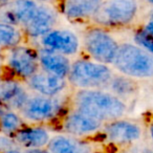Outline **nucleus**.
I'll return each mask as SVG.
<instances>
[{
  "mask_svg": "<svg viewBox=\"0 0 153 153\" xmlns=\"http://www.w3.org/2000/svg\"><path fill=\"white\" fill-rule=\"evenodd\" d=\"M74 109L85 112L102 122L123 117L126 105L120 97L103 89H78L72 97Z\"/></svg>",
  "mask_w": 153,
  "mask_h": 153,
  "instance_id": "1",
  "label": "nucleus"
},
{
  "mask_svg": "<svg viewBox=\"0 0 153 153\" xmlns=\"http://www.w3.org/2000/svg\"><path fill=\"white\" fill-rule=\"evenodd\" d=\"M112 78V71L107 64L81 59L71 64L67 80L78 89H104Z\"/></svg>",
  "mask_w": 153,
  "mask_h": 153,
  "instance_id": "2",
  "label": "nucleus"
},
{
  "mask_svg": "<svg viewBox=\"0 0 153 153\" xmlns=\"http://www.w3.org/2000/svg\"><path fill=\"white\" fill-rule=\"evenodd\" d=\"M112 64L121 74L131 78L153 76V55L138 45L121 44Z\"/></svg>",
  "mask_w": 153,
  "mask_h": 153,
  "instance_id": "3",
  "label": "nucleus"
},
{
  "mask_svg": "<svg viewBox=\"0 0 153 153\" xmlns=\"http://www.w3.org/2000/svg\"><path fill=\"white\" fill-rule=\"evenodd\" d=\"M137 13V0H103L91 23L104 28L124 27L134 21Z\"/></svg>",
  "mask_w": 153,
  "mask_h": 153,
  "instance_id": "4",
  "label": "nucleus"
},
{
  "mask_svg": "<svg viewBox=\"0 0 153 153\" xmlns=\"http://www.w3.org/2000/svg\"><path fill=\"white\" fill-rule=\"evenodd\" d=\"M67 99L64 94L59 96H43L30 94L18 112L24 121L32 123H44L57 117L63 111Z\"/></svg>",
  "mask_w": 153,
  "mask_h": 153,
  "instance_id": "5",
  "label": "nucleus"
},
{
  "mask_svg": "<svg viewBox=\"0 0 153 153\" xmlns=\"http://www.w3.org/2000/svg\"><path fill=\"white\" fill-rule=\"evenodd\" d=\"M82 44L92 60L104 64H112L120 46L107 28L94 24L85 30Z\"/></svg>",
  "mask_w": 153,
  "mask_h": 153,
  "instance_id": "6",
  "label": "nucleus"
},
{
  "mask_svg": "<svg viewBox=\"0 0 153 153\" xmlns=\"http://www.w3.org/2000/svg\"><path fill=\"white\" fill-rule=\"evenodd\" d=\"M3 59L13 74L24 80H27L40 69L37 49L27 45L20 44L13 48L5 49Z\"/></svg>",
  "mask_w": 153,
  "mask_h": 153,
  "instance_id": "7",
  "label": "nucleus"
},
{
  "mask_svg": "<svg viewBox=\"0 0 153 153\" xmlns=\"http://www.w3.org/2000/svg\"><path fill=\"white\" fill-rule=\"evenodd\" d=\"M39 47H44L71 57L79 53L82 42L79 36L71 30L55 27L38 39Z\"/></svg>",
  "mask_w": 153,
  "mask_h": 153,
  "instance_id": "8",
  "label": "nucleus"
},
{
  "mask_svg": "<svg viewBox=\"0 0 153 153\" xmlns=\"http://www.w3.org/2000/svg\"><path fill=\"white\" fill-rule=\"evenodd\" d=\"M60 11L55 3L40 2L37 12L30 21L24 26V34L28 38L38 40L45 34L57 27Z\"/></svg>",
  "mask_w": 153,
  "mask_h": 153,
  "instance_id": "9",
  "label": "nucleus"
},
{
  "mask_svg": "<svg viewBox=\"0 0 153 153\" xmlns=\"http://www.w3.org/2000/svg\"><path fill=\"white\" fill-rule=\"evenodd\" d=\"M39 3L36 0H9L0 7V21L23 28L34 17Z\"/></svg>",
  "mask_w": 153,
  "mask_h": 153,
  "instance_id": "10",
  "label": "nucleus"
},
{
  "mask_svg": "<svg viewBox=\"0 0 153 153\" xmlns=\"http://www.w3.org/2000/svg\"><path fill=\"white\" fill-rule=\"evenodd\" d=\"M103 126V122L85 112L74 109L65 115L62 121V129L64 133L69 135L87 136L100 131Z\"/></svg>",
  "mask_w": 153,
  "mask_h": 153,
  "instance_id": "11",
  "label": "nucleus"
},
{
  "mask_svg": "<svg viewBox=\"0 0 153 153\" xmlns=\"http://www.w3.org/2000/svg\"><path fill=\"white\" fill-rule=\"evenodd\" d=\"M103 0H59L58 9L68 21L74 23L91 22Z\"/></svg>",
  "mask_w": 153,
  "mask_h": 153,
  "instance_id": "12",
  "label": "nucleus"
},
{
  "mask_svg": "<svg viewBox=\"0 0 153 153\" xmlns=\"http://www.w3.org/2000/svg\"><path fill=\"white\" fill-rule=\"evenodd\" d=\"M25 82L28 88L35 94L51 97L63 94L69 84L65 78L49 74L42 69H39L36 74L25 80Z\"/></svg>",
  "mask_w": 153,
  "mask_h": 153,
  "instance_id": "13",
  "label": "nucleus"
},
{
  "mask_svg": "<svg viewBox=\"0 0 153 153\" xmlns=\"http://www.w3.org/2000/svg\"><path fill=\"white\" fill-rule=\"evenodd\" d=\"M37 53L40 69L67 79L72 64L69 57L44 47H39L37 49Z\"/></svg>",
  "mask_w": 153,
  "mask_h": 153,
  "instance_id": "14",
  "label": "nucleus"
},
{
  "mask_svg": "<svg viewBox=\"0 0 153 153\" xmlns=\"http://www.w3.org/2000/svg\"><path fill=\"white\" fill-rule=\"evenodd\" d=\"M30 94L17 80L0 78V105L19 111Z\"/></svg>",
  "mask_w": 153,
  "mask_h": 153,
  "instance_id": "15",
  "label": "nucleus"
},
{
  "mask_svg": "<svg viewBox=\"0 0 153 153\" xmlns=\"http://www.w3.org/2000/svg\"><path fill=\"white\" fill-rule=\"evenodd\" d=\"M13 137L19 148L25 150H34V149L46 148L51 135L48 130L41 126H30V127L24 126L14 134Z\"/></svg>",
  "mask_w": 153,
  "mask_h": 153,
  "instance_id": "16",
  "label": "nucleus"
},
{
  "mask_svg": "<svg viewBox=\"0 0 153 153\" xmlns=\"http://www.w3.org/2000/svg\"><path fill=\"white\" fill-rule=\"evenodd\" d=\"M103 129L105 137L114 144L131 143L140 136V128L129 121H110Z\"/></svg>",
  "mask_w": 153,
  "mask_h": 153,
  "instance_id": "17",
  "label": "nucleus"
},
{
  "mask_svg": "<svg viewBox=\"0 0 153 153\" xmlns=\"http://www.w3.org/2000/svg\"><path fill=\"white\" fill-rule=\"evenodd\" d=\"M46 149L51 153H92L94 151L90 143L66 133L51 136Z\"/></svg>",
  "mask_w": 153,
  "mask_h": 153,
  "instance_id": "18",
  "label": "nucleus"
},
{
  "mask_svg": "<svg viewBox=\"0 0 153 153\" xmlns=\"http://www.w3.org/2000/svg\"><path fill=\"white\" fill-rule=\"evenodd\" d=\"M23 30L15 24L0 21V48H13L17 45L22 44L25 38Z\"/></svg>",
  "mask_w": 153,
  "mask_h": 153,
  "instance_id": "19",
  "label": "nucleus"
},
{
  "mask_svg": "<svg viewBox=\"0 0 153 153\" xmlns=\"http://www.w3.org/2000/svg\"><path fill=\"white\" fill-rule=\"evenodd\" d=\"M25 126V121L18 111L3 108L0 112V133L13 136Z\"/></svg>",
  "mask_w": 153,
  "mask_h": 153,
  "instance_id": "20",
  "label": "nucleus"
},
{
  "mask_svg": "<svg viewBox=\"0 0 153 153\" xmlns=\"http://www.w3.org/2000/svg\"><path fill=\"white\" fill-rule=\"evenodd\" d=\"M108 87L111 88L113 94L115 96H127L134 91L135 85L131 80L127 79V78H112L111 82L109 83Z\"/></svg>",
  "mask_w": 153,
  "mask_h": 153,
  "instance_id": "21",
  "label": "nucleus"
},
{
  "mask_svg": "<svg viewBox=\"0 0 153 153\" xmlns=\"http://www.w3.org/2000/svg\"><path fill=\"white\" fill-rule=\"evenodd\" d=\"M134 40L140 46L153 53V35L149 34L145 30H140L135 34Z\"/></svg>",
  "mask_w": 153,
  "mask_h": 153,
  "instance_id": "22",
  "label": "nucleus"
},
{
  "mask_svg": "<svg viewBox=\"0 0 153 153\" xmlns=\"http://www.w3.org/2000/svg\"><path fill=\"white\" fill-rule=\"evenodd\" d=\"M2 153H32L30 150H22L21 148H17V149H12V150H9V151H5V152H2Z\"/></svg>",
  "mask_w": 153,
  "mask_h": 153,
  "instance_id": "23",
  "label": "nucleus"
},
{
  "mask_svg": "<svg viewBox=\"0 0 153 153\" xmlns=\"http://www.w3.org/2000/svg\"><path fill=\"white\" fill-rule=\"evenodd\" d=\"M144 30H146V32H148L149 34L153 35V20H152V21H150L146 26H145Z\"/></svg>",
  "mask_w": 153,
  "mask_h": 153,
  "instance_id": "24",
  "label": "nucleus"
},
{
  "mask_svg": "<svg viewBox=\"0 0 153 153\" xmlns=\"http://www.w3.org/2000/svg\"><path fill=\"white\" fill-rule=\"evenodd\" d=\"M32 153H51L47 150L46 148H43V149H34V150H30Z\"/></svg>",
  "mask_w": 153,
  "mask_h": 153,
  "instance_id": "25",
  "label": "nucleus"
},
{
  "mask_svg": "<svg viewBox=\"0 0 153 153\" xmlns=\"http://www.w3.org/2000/svg\"><path fill=\"white\" fill-rule=\"evenodd\" d=\"M3 62H4V59H3V49L0 48V72H1V69H2Z\"/></svg>",
  "mask_w": 153,
  "mask_h": 153,
  "instance_id": "26",
  "label": "nucleus"
},
{
  "mask_svg": "<svg viewBox=\"0 0 153 153\" xmlns=\"http://www.w3.org/2000/svg\"><path fill=\"white\" fill-rule=\"evenodd\" d=\"M36 1H39V2H48V3L59 2V0H36Z\"/></svg>",
  "mask_w": 153,
  "mask_h": 153,
  "instance_id": "27",
  "label": "nucleus"
},
{
  "mask_svg": "<svg viewBox=\"0 0 153 153\" xmlns=\"http://www.w3.org/2000/svg\"><path fill=\"white\" fill-rule=\"evenodd\" d=\"M7 1H9V0H0V7H1V5H3V4H5Z\"/></svg>",
  "mask_w": 153,
  "mask_h": 153,
  "instance_id": "28",
  "label": "nucleus"
},
{
  "mask_svg": "<svg viewBox=\"0 0 153 153\" xmlns=\"http://www.w3.org/2000/svg\"><path fill=\"white\" fill-rule=\"evenodd\" d=\"M146 1H147L148 3H150V4H152V5H153V0H146Z\"/></svg>",
  "mask_w": 153,
  "mask_h": 153,
  "instance_id": "29",
  "label": "nucleus"
},
{
  "mask_svg": "<svg viewBox=\"0 0 153 153\" xmlns=\"http://www.w3.org/2000/svg\"><path fill=\"white\" fill-rule=\"evenodd\" d=\"M151 135H152V138H153V124L151 126Z\"/></svg>",
  "mask_w": 153,
  "mask_h": 153,
  "instance_id": "30",
  "label": "nucleus"
},
{
  "mask_svg": "<svg viewBox=\"0 0 153 153\" xmlns=\"http://www.w3.org/2000/svg\"><path fill=\"white\" fill-rule=\"evenodd\" d=\"M3 108H4V107H3L2 105H0V112H1V111H2V109H3Z\"/></svg>",
  "mask_w": 153,
  "mask_h": 153,
  "instance_id": "31",
  "label": "nucleus"
}]
</instances>
